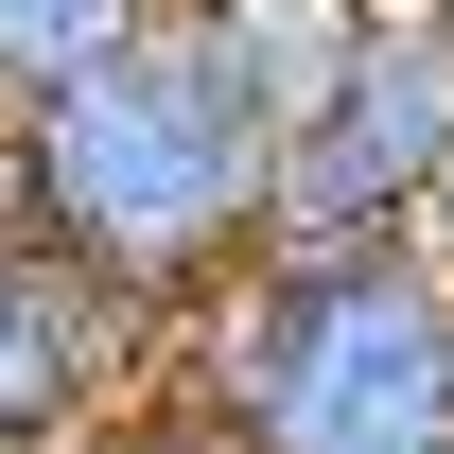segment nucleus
I'll use <instances>...</instances> for the list:
<instances>
[{"mask_svg": "<svg viewBox=\"0 0 454 454\" xmlns=\"http://www.w3.org/2000/svg\"><path fill=\"white\" fill-rule=\"evenodd\" d=\"M158 385L227 402L245 454H454V245H262L158 333Z\"/></svg>", "mask_w": 454, "mask_h": 454, "instance_id": "obj_2", "label": "nucleus"}, {"mask_svg": "<svg viewBox=\"0 0 454 454\" xmlns=\"http://www.w3.org/2000/svg\"><path fill=\"white\" fill-rule=\"evenodd\" d=\"M35 192L88 280H122L140 315H192L280 245V88L245 70L210 0H175L88 88L35 106Z\"/></svg>", "mask_w": 454, "mask_h": 454, "instance_id": "obj_1", "label": "nucleus"}, {"mask_svg": "<svg viewBox=\"0 0 454 454\" xmlns=\"http://www.w3.org/2000/svg\"><path fill=\"white\" fill-rule=\"evenodd\" d=\"M158 333L122 280H88L70 245H0V437H88L106 402L158 385Z\"/></svg>", "mask_w": 454, "mask_h": 454, "instance_id": "obj_4", "label": "nucleus"}, {"mask_svg": "<svg viewBox=\"0 0 454 454\" xmlns=\"http://www.w3.org/2000/svg\"><path fill=\"white\" fill-rule=\"evenodd\" d=\"M140 18H175V0H0V122H35L53 88H88Z\"/></svg>", "mask_w": 454, "mask_h": 454, "instance_id": "obj_5", "label": "nucleus"}, {"mask_svg": "<svg viewBox=\"0 0 454 454\" xmlns=\"http://www.w3.org/2000/svg\"><path fill=\"white\" fill-rule=\"evenodd\" d=\"M0 454H88V437H0Z\"/></svg>", "mask_w": 454, "mask_h": 454, "instance_id": "obj_8", "label": "nucleus"}, {"mask_svg": "<svg viewBox=\"0 0 454 454\" xmlns=\"http://www.w3.org/2000/svg\"><path fill=\"white\" fill-rule=\"evenodd\" d=\"M454 210V0H367L280 122V245H402Z\"/></svg>", "mask_w": 454, "mask_h": 454, "instance_id": "obj_3", "label": "nucleus"}, {"mask_svg": "<svg viewBox=\"0 0 454 454\" xmlns=\"http://www.w3.org/2000/svg\"><path fill=\"white\" fill-rule=\"evenodd\" d=\"M88 454H245V419H227V402H192V385H140V402H106V419H88Z\"/></svg>", "mask_w": 454, "mask_h": 454, "instance_id": "obj_6", "label": "nucleus"}, {"mask_svg": "<svg viewBox=\"0 0 454 454\" xmlns=\"http://www.w3.org/2000/svg\"><path fill=\"white\" fill-rule=\"evenodd\" d=\"M0 245H53V192H35V122H0Z\"/></svg>", "mask_w": 454, "mask_h": 454, "instance_id": "obj_7", "label": "nucleus"}]
</instances>
